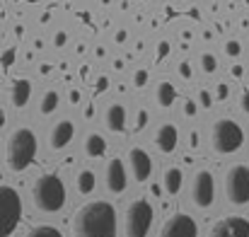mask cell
Returning a JSON list of instances; mask_svg holds the SVG:
<instances>
[{
	"mask_svg": "<svg viewBox=\"0 0 249 237\" xmlns=\"http://www.w3.org/2000/svg\"><path fill=\"white\" fill-rule=\"evenodd\" d=\"M75 237H116V208L109 201L85 203L73 220Z\"/></svg>",
	"mask_w": 249,
	"mask_h": 237,
	"instance_id": "obj_1",
	"label": "cell"
},
{
	"mask_svg": "<svg viewBox=\"0 0 249 237\" xmlns=\"http://www.w3.org/2000/svg\"><path fill=\"white\" fill-rule=\"evenodd\" d=\"M32 199H34V206L41 213H56V211H61L63 203H66V186H63L61 177H56V174L39 177L34 182Z\"/></svg>",
	"mask_w": 249,
	"mask_h": 237,
	"instance_id": "obj_2",
	"label": "cell"
},
{
	"mask_svg": "<svg viewBox=\"0 0 249 237\" xmlns=\"http://www.w3.org/2000/svg\"><path fill=\"white\" fill-rule=\"evenodd\" d=\"M7 167L12 172H22L32 164V160L36 155V136L29 128H17L10 133L7 138Z\"/></svg>",
	"mask_w": 249,
	"mask_h": 237,
	"instance_id": "obj_3",
	"label": "cell"
},
{
	"mask_svg": "<svg viewBox=\"0 0 249 237\" xmlns=\"http://www.w3.org/2000/svg\"><path fill=\"white\" fill-rule=\"evenodd\" d=\"M211 143H213V150H215V153L230 155V153L240 150V146L245 143V131L240 128L237 121H232V119H220V121H215V126H213Z\"/></svg>",
	"mask_w": 249,
	"mask_h": 237,
	"instance_id": "obj_4",
	"label": "cell"
},
{
	"mask_svg": "<svg viewBox=\"0 0 249 237\" xmlns=\"http://www.w3.org/2000/svg\"><path fill=\"white\" fill-rule=\"evenodd\" d=\"M22 218V199L12 186L0 184V237H10Z\"/></svg>",
	"mask_w": 249,
	"mask_h": 237,
	"instance_id": "obj_5",
	"label": "cell"
},
{
	"mask_svg": "<svg viewBox=\"0 0 249 237\" xmlns=\"http://www.w3.org/2000/svg\"><path fill=\"white\" fill-rule=\"evenodd\" d=\"M153 206L145 199H136L126 208V237H145L153 225Z\"/></svg>",
	"mask_w": 249,
	"mask_h": 237,
	"instance_id": "obj_6",
	"label": "cell"
},
{
	"mask_svg": "<svg viewBox=\"0 0 249 237\" xmlns=\"http://www.w3.org/2000/svg\"><path fill=\"white\" fill-rule=\"evenodd\" d=\"M225 196L235 206L249 203V164H232L225 172Z\"/></svg>",
	"mask_w": 249,
	"mask_h": 237,
	"instance_id": "obj_7",
	"label": "cell"
},
{
	"mask_svg": "<svg viewBox=\"0 0 249 237\" xmlns=\"http://www.w3.org/2000/svg\"><path fill=\"white\" fill-rule=\"evenodd\" d=\"M191 201L198 208H211L215 201V179L208 169H198L191 179Z\"/></svg>",
	"mask_w": 249,
	"mask_h": 237,
	"instance_id": "obj_8",
	"label": "cell"
},
{
	"mask_svg": "<svg viewBox=\"0 0 249 237\" xmlns=\"http://www.w3.org/2000/svg\"><path fill=\"white\" fill-rule=\"evenodd\" d=\"M198 235V225L191 216L186 213H174L169 216L160 230V237H196Z\"/></svg>",
	"mask_w": 249,
	"mask_h": 237,
	"instance_id": "obj_9",
	"label": "cell"
},
{
	"mask_svg": "<svg viewBox=\"0 0 249 237\" xmlns=\"http://www.w3.org/2000/svg\"><path fill=\"white\" fill-rule=\"evenodd\" d=\"M208 237H249V220L242 216H228L213 225Z\"/></svg>",
	"mask_w": 249,
	"mask_h": 237,
	"instance_id": "obj_10",
	"label": "cell"
},
{
	"mask_svg": "<svg viewBox=\"0 0 249 237\" xmlns=\"http://www.w3.org/2000/svg\"><path fill=\"white\" fill-rule=\"evenodd\" d=\"M104 182H107V189H109L111 194H121V191L126 189L128 177H126V167H124V162H121L119 158L109 160V164H107V169H104Z\"/></svg>",
	"mask_w": 249,
	"mask_h": 237,
	"instance_id": "obj_11",
	"label": "cell"
},
{
	"mask_svg": "<svg viewBox=\"0 0 249 237\" xmlns=\"http://www.w3.org/2000/svg\"><path fill=\"white\" fill-rule=\"evenodd\" d=\"M128 162H131V174L136 182H148L153 174V160L143 148H131L128 153Z\"/></svg>",
	"mask_w": 249,
	"mask_h": 237,
	"instance_id": "obj_12",
	"label": "cell"
},
{
	"mask_svg": "<svg viewBox=\"0 0 249 237\" xmlns=\"http://www.w3.org/2000/svg\"><path fill=\"white\" fill-rule=\"evenodd\" d=\"M177 143H179V131H177V126H174V124H162V126L158 128V133H155V146H158V150H160V153H174Z\"/></svg>",
	"mask_w": 249,
	"mask_h": 237,
	"instance_id": "obj_13",
	"label": "cell"
},
{
	"mask_svg": "<svg viewBox=\"0 0 249 237\" xmlns=\"http://www.w3.org/2000/svg\"><path fill=\"white\" fill-rule=\"evenodd\" d=\"M73 133H75V126H73L71 121H58V124L53 126L51 136H49V143H51V148H53V150H61V148H66V146L73 141Z\"/></svg>",
	"mask_w": 249,
	"mask_h": 237,
	"instance_id": "obj_14",
	"label": "cell"
},
{
	"mask_svg": "<svg viewBox=\"0 0 249 237\" xmlns=\"http://www.w3.org/2000/svg\"><path fill=\"white\" fill-rule=\"evenodd\" d=\"M104 121H107V128L114 131V133H121L126 128V109L121 104H111L104 114Z\"/></svg>",
	"mask_w": 249,
	"mask_h": 237,
	"instance_id": "obj_15",
	"label": "cell"
},
{
	"mask_svg": "<svg viewBox=\"0 0 249 237\" xmlns=\"http://www.w3.org/2000/svg\"><path fill=\"white\" fill-rule=\"evenodd\" d=\"M29 97H32V82L24 78L15 80L12 82V104L15 107H24L29 102Z\"/></svg>",
	"mask_w": 249,
	"mask_h": 237,
	"instance_id": "obj_16",
	"label": "cell"
},
{
	"mask_svg": "<svg viewBox=\"0 0 249 237\" xmlns=\"http://www.w3.org/2000/svg\"><path fill=\"white\" fill-rule=\"evenodd\" d=\"M181 179H184V174H181L179 167H169V169H165V174H162V184H165V191L169 194V196L179 194V189H181Z\"/></svg>",
	"mask_w": 249,
	"mask_h": 237,
	"instance_id": "obj_17",
	"label": "cell"
},
{
	"mask_svg": "<svg viewBox=\"0 0 249 237\" xmlns=\"http://www.w3.org/2000/svg\"><path fill=\"white\" fill-rule=\"evenodd\" d=\"M104 150H107V141H104L99 133H89V136L85 138V153H87L89 158H102Z\"/></svg>",
	"mask_w": 249,
	"mask_h": 237,
	"instance_id": "obj_18",
	"label": "cell"
},
{
	"mask_svg": "<svg viewBox=\"0 0 249 237\" xmlns=\"http://www.w3.org/2000/svg\"><path fill=\"white\" fill-rule=\"evenodd\" d=\"M177 99V87L172 82H160L158 87V104L160 107H172Z\"/></svg>",
	"mask_w": 249,
	"mask_h": 237,
	"instance_id": "obj_19",
	"label": "cell"
},
{
	"mask_svg": "<svg viewBox=\"0 0 249 237\" xmlns=\"http://www.w3.org/2000/svg\"><path fill=\"white\" fill-rule=\"evenodd\" d=\"M94 184H97V179H94V172L92 169H83L78 174V191L80 194H92L94 191Z\"/></svg>",
	"mask_w": 249,
	"mask_h": 237,
	"instance_id": "obj_20",
	"label": "cell"
},
{
	"mask_svg": "<svg viewBox=\"0 0 249 237\" xmlns=\"http://www.w3.org/2000/svg\"><path fill=\"white\" fill-rule=\"evenodd\" d=\"M27 237H63L61 235V230L58 228H53V225H36V228H32Z\"/></svg>",
	"mask_w": 249,
	"mask_h": 237,
	"instance_id": "obj_21",
	"label": "cell"
},
{
	"mask_svg": "<svg viewBox=\"0 0 249 237\" xmlns=\"http://www.w3.org/2000/svg\"><path fill=\"white\" fill-rule=\"evenodd\" d=\"M58 107V92H46L41 97V114H51Z\"/></svg>",
	"mask_w": 249,
	"mask_h": 237,
	"instance_id": "obj_22",
	"label": "cell"
},
{
	"mask_svg": "<svg viewBox=\"0 0 249 237\" xmlns=\"http://www.w3.org/2000/svg\"><path fill=\"white\" fill-rule=\"evenodd\" d=\"M201 66H203V71H206V73H215L218 61H215V56H213V54H203V56H201Z\"/></svg>",
	"mask_w": 249,
	"mask_h": 237,
	"instance_id": "obj_23",
	"label": "cell"
},
{
	"mask_svg": "<svg viewBox=\"0 0 249 237\" xmlns=\"http://www.w3.org/2000/svg\"><path fill=\"white\" fill-rule=\"evenodd\" d=\"M240 51H242V49H240L237 41H228V44H225V54H228V56H240Z\"/></svg>",
	"mask_w": 249,
	"mask_h": 237,
	"instance_id": "obj_24",
	"label": "cell"
},
{
	"mask_svg": "<svg viewBox=\"0 0 249 237\" xmlns=\"http://www.w3.org/2000/svg\"><path fill=\"white\" fill-rule=\"evenodd\" d=\"M12 61H15V49H7V51L2 54V58H0V63H2V66H10Z\"/></svg>",
	"mask_w": 249,
	"mask_h": 237,
	"instance_id": "obj_25",
	"label": "cell"
},
{
	"mask_svg": "<svg viewBox=\"0 0 249 237\" xmlns=\"http://www.w3.org/2000/svg\"><path fill=\"white\" fill-rule=\"evenodd\" d=\"M184 114H186V116H194V114H196V102H191V99L184 102Z\"/></svg>",
	"mask_w": 249,
	"mask_h": 237,
	"instance_id": "obj_26",
	"label": "cell"
},
{
	"mask_svg": "<svg viewBox=\"0 0 249 237\" xmlns=\"http://www.w3.org/2000/svg\"><path fill=\"white\" fill-rule=\"evenodd\" d=\"M145 124H148V114H145V111H138V119H136V128L141 131V128H143Z\"/></svg>",
	"mask_w": 249,
	"mask_h": 237,
	"instance_id": "obj_27",
	"label": "cell"
},
{
	"mask_svg": "<svg viewBox=\"0 0 249 237\" xmlns=\"http://www.w3.org/2000/svg\"><path fill=\"white\" fill-rule=\"evenodd\" d=\"M145 82H148V71H138V73H136V85L143 87Z\"/></svg>",
	"mask_w": 249,
	"mask_h": 237,
	"instance_id": "obj_28",
	"label": "cell"
},
{
	"mask_svg": "<svg viewBox=\"0 0 249 237\" xmlns=\"http://www.w3.org/2000/svg\"><path fill=\"white\" fill-rule=\"evenodd\" d=\"M198 102H201V104H203V107H211V102H213V97H211V94H208V92H206V90H203V92H201V94H198Z\"/></svg>",
	"mask_w": 249,
	"mask_h": 237,
	"instance_id": "obj_29",
	"label": "cell"
},
{
	"mask_svg": "<svg viewBox=\"0 0 249 237\" xmlns=\"http://www.w3.org/2000/svg\"><path fill=\"white\" fill-rule=\"evenodd\" d=\"M167 54H169V44H167V41H160V46H158V58H165Z\"/></svg>",
	"mask_w": 249,
	"mask_h": 237,
	"instance_id": "obj_30",
	"label": "cell"
},
{
	"mask_svg": "<svg viewBox=\"0 0 249 237\" xmlns=\"http://www.w3.org/2000/svg\"><path fill=\"white\" fill-rule=\"evenodd\" d=\"M179 73H181L184 78H191V66H189V63H181V66H179Z\"/></svg>",
	"mask_w": 249,
	"mask_h": 237,
	"instance_id": "obj_31",
	"label": "cell"
},
{
	"mask_svg": "<svg viewBox=\"0 0 249 237\" xmlns=\"http://www.w3.org/2000/svg\"><path fill=\"white\" fill-rule=\"evenodd\" d=\"M230 94V90H228V85H218V99H225Z\"/></svg>",
	"mask_w": 249,
	"mask_h": 237,
	"instance_id": "obj_32",
	"label": "cell"
},
{
	"mask_svg": "<svg viewBox=\"0 0 249 237\" xmlns=\"http://www.w3.org/2000/svg\"><path fill=\"white\" fill-rule=\"evenodd\" d=\"M242 109H245V111L249 114V90L245 92V94H242Z\"/></svg>",
	"mask_w": 249,
	"mask_h": 237,
	"instance_id": "obj_33",
	"label": "cell"
},
{
	"mask_svg": "<svg viewBox=\"0 0 249 237\" xmlns=\"http://www.w3.org/2000/svg\"><path fill=\"white\" fill-rule=\"evenodd\" d=\"M107 90V78H99L97 80V92H104Z\"/></svg>",
	"mask_w": 249,
	"mask_h": 237,
	"instance_id": "obj_34",
	"label": "cell"
},
{
	"mask_svg": "<svg viewBox=\"0 0 249 237\" xmlns=\"http://www.w3.org/2000/svg\"><path fill=\"white\" fill-rule=\"evenodd\" d=\"M63 44H66V34L58 32V34H56V46H63Z\"/></svg>",
	"mask_w": 249,
	"mask_h": 237,
	"instance_id": "obj_35",
	"label": "cell"
},
{
	"mask_svg": "<svg viewBox=\"0 0 249 237\" xmlns=\"http://www.w3.org/2000/svg\"><path fill=\"white\" fill-rule=\"evenodd\" d=\"M71 102H73V104H75V102H80V92H78V90H73V92H71Z\"/></svg>",
	"mask_w": 249,
	"mask_h": 237,
	"instance_id": "obj_36",
	"label": "cell"
},
{
	"mask_svg": "<svg viewBox=\"0 0 249 237\" xmlns=\"http://www.w3.org/2000/svg\"><path fill=\"white\" fill-rule=\"evenodd\" d=\"M232 75H235V78H242V66H235V68H232Z\"/></svg>",
	"mask_w": 249,
	"mask_h": 237,
	"instance_id": "obj_37",
	"label": "cell"
}]
</instances>
